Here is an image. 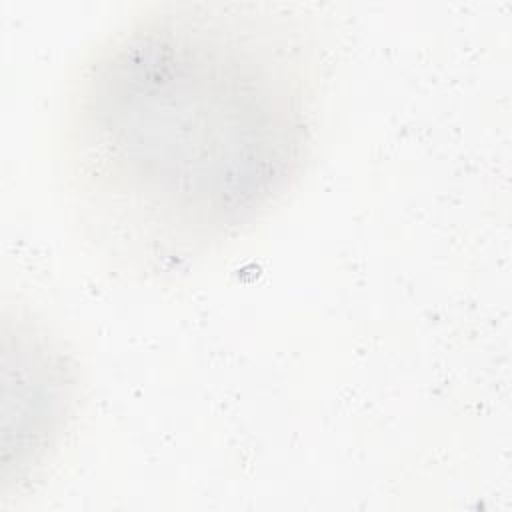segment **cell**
Returning a JSON list of instances; mask_svg holds the SVG:
<instances>
[{"label": "cell", "mask_w": 512, "mask_h": 512, "mask_svg": "<svg viewBox=\"0 0 512 512\" xmlns=\"http://www.w3.org/2000/svg\"><path fill=\"white\" fill-rule=\"evenodd\" d=\"M328 74L320 22L272 2H164L94 40L64 94L60 164L114 270L184 272L302 180Z\"/></svg>", "instance_id": "cell-1"}, {"label": "cell", "mask_w": 512, "mask_h": 512, "mask_svg": "<svg viewBox=\"0 0 512 512\" xmlns=\"http://www.w3.org/2000/svg\"><path fill=\"white\" fill-rule=\"evenodd\" d=\"M16 426L4 430L16 434V490L38 480L56 458L72 432L80 374L72 352L62 338L38 316L16 308Z\"/></svg>", "instance_id": "cell-2"}]
</instances>
